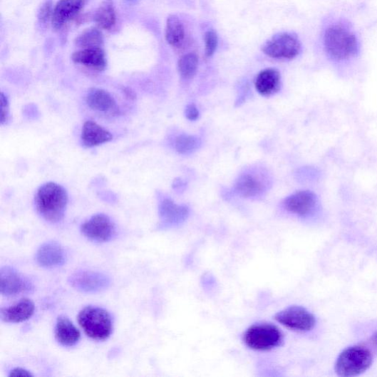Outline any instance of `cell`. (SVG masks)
<instances>
[{"label":"cell","instance_id":"cell-16","mask_svg":"<svg viewBox=\"0 0 377 377\" xmlns=\"http://www.w3.org/2000/svg\"><path fill=\"white\" fill-rule=\"evenodd\" d=\"M113 140L110 133L93 121H86L81 133L82 144L86 148H93Z\"/></svg>","mask_w":377,"mask_h":377},{"label":"cell","instance_id":"cell-7","mask_svg":"<svg viewBox=\"0 0 377 377\" xmlns=\"http://www.w3.org/2000/svg\"><path fill=\"white\" fill-rule=\"evenodd\" d=\"M275 319L287 329L300 332L311 331L316 324L314 314L306 308L296 305L281 310L276 314Z\"/></svg>","mask_w":377,"mask_h":377},{"label":"cell","instance_id":"cell-5","mask_svg":"<svg viewBox=\"0 0 377 377\" xmlns=\"http://www.w3.org/2000/svg\"><path fill=\"white\" fill-rule=\"evenodd\" d=\"M372 363V353L368 348L351 346L341 353L336 363V372L343 377L356 376L366 372Z\"/></svg>","mask_w":377,"mask_h":377},{"label":"cell","instance_id":"cell-29","mask_svg":"<svg viewBox=\"0 0 377 377\" xmlns=\"http://www.w3.org/2000/svg\"><path fill=\"white\" fill-rule=\"evenodd\" d=\"M0 102H1V125H4L9 120L10 109L9 99L4 93H1Z\"/></svg>","mask_w":377,"mask_h":377},{"label":"cell","instance_id":"cell-26","mask_svg":"<svg viewBox=\"0 0 377 377\" xmlns=\"http://www.w3.org/2000/svg\"><path fill=\"white\" fill-rule=\"evenodd\" d=\"M201 140L197 138L190 135H180L177 138L175 142V147L177 151L182 154H190L201 146Z\"/></svg>","mask_w":377,"mask_h":377},{"label":"cell","instance_id":"cell-28","mask_svg":"<svg viewBox=\"0 0 377 377\" xmlns=\"http://www.w3.org/2000/svg\"><path fill=\"white\" fill-rule=\"evenodd\" d=\"M52 6L51 0L46 1L41 6L38 16L41 24H46L49 19L51 20L53 11Z\"/></svg>","mask_w":377,"mask_h":377},{"label":"cell","instance_id":"cell-1","mask_svg":"<svg viewBox=\"0 0 377 377\" xmlns=\"http://www.w3.org/2000/svg\"><path fill=\"white\" fill-rule=\"evenodd\" d=\"M39 215L50 223H58L64 217L68 204V195L61 185L49 182L42 185L35 197Z\"/></svg>","mask_w":377,"mask_h":377},{"label":"cell","instance_id":"cell-3","mask_svg":"<svg viewBox=\"0 0 377 377\" xmlns=\"http://www.w3.org/2000/svg\"><path fill=\"white\" fill-rule=\"evenodd\" d=\"M78 320L85 334L92 339L104 341L112 334V317L103 308L86 306L79 313Z\"/></svg>","mask_w":377,"mask_h":377},{"label":"cell","instance_id":"cell-17","mask_svg":"<svg viewBox=\"0 0 377 377\" xmlns=\"http://www.w3.org/2000/svg\"><path fill=\"white\" fill-rule=\"evenodd\" d=\"M86 103L91 109L101 113H115L118 105L115 98L101 88H91L86 96Z\"/></svg>","mask_w":377,"mask_h":377},{"label":"cell","instance_id":"cell-20","mask_svg":"<svg viewBox=\"0 0 377 377\" xmlns=\"http://www.w3.org/2000/svg\"><path fill=\"white\" fill-rule=\"evenodd\" d=\"M160 216L165 226L178 225L185 221L189 214L186 207L179 206L171 200L165 199L160 206Z\"/></svg>","mask_w":377,"mask_h":377},{"label":"cell","instance_id":"cell-25","mask_svg":"<svg viewBox=\"0 0 377 377\" xmlns=\"http://www.w3.org/2000/svg\"><path fill=\"white\" fill-rule=\"evenodd\" d=\"M198 68V57L195 53L182 56L178 62V70L180 76L185 79L195 76Z\"/></svg>","mask_w":377,"mask_h":377},{"label":"cell","instance_id":"cell-8","mask_svg":"<svg viewBox=\"0 0 377 377\" xmlns=\"http://www.w3.org/2000/svg\"><path fill=\"white\" fill-rule=\"evenodd\" d=\"M69 283L77 291L91 294L107 289L110 281L108 277L100 272L80 271L71 276Z\"/></svg>","mask_w":377,"mask_h":377},{"label":"cell","instance_id":"cell-19","mask_svg":"<svg viewBox=\"0 0 377 377\" xmlns=\"http://www.w3.org/2000/svg\"><path fill=\"white\" fill-rule=\"evenodd\" d=\"M281 76L278 71L272 68L262 71L257 76L255 86L263 96H270L279 91Z\"/></svg>","mask_w":377,"mask_h":377},{"label":"cell","instance_id":"cell-15","mask_svg":"<svg viewBox=\"0 0 377 377\" xmlns=\"http://www.w3.org/2000/svg\"><path fill=\"white\" fill-rule=\"evenodd\" d=\"M34 311V303L31 299H24L12 306L2 308L0 315L4 321L16 324L30 319Z\"/></svg>","mask_w":377,"mask_h":377},{"label":"cell","instance_id":"cell-22","mask_svg":"<svg viewBox=\"0 0 377 377\" xmlns=\"http://www.w3.org/2000/svg\"><path fill=\"white\" fill-rule=\"evenodd\" d=\"M100 29L112 30L116 25L117 16L113 0H105L99 6L94 16Z\"/></svg>","mask_w":377,"mask_h":377},{"label":"cell","instance_id":"cell-4","mask_svg":"<svg viewBox=\"0 0 377 377\" xmlns=\"http://www.w3.org/2000/svg\"><path fill=\"white\" fill-rule=\"evenodd\" d=\"M284 336L280 329L275 325L261 322L247 329L243 336V341L251 349L258 351H267L282 345Z\"/></svg>","mask_w":377,"mask_h":377},{"label":"cell","instance_id":"cell-9","mask_svg":"<svg viewBox=\"0 0 377 377\" xmlns=\"http://www.w3.org/2000/svg\"><path fill=\"white\" fill-rule=\"evenodd\" d=\"M81 232L88 239L103 242L112 239L115 227L109 217L98 214L85 222L81 226Z\"/></svg>","mask_w":377,"mask_h":377},{"label":"cell","instance_id":"cell-23","mask_svg":"<svg viewBox=\"0 0 377 377\" xmlns=\"http://www.w3.org/2000/svg\"><path fill=\"white\" fill-rule=\"evenodd\" d=\"M235 189L237 192L242 197H254L262 192L264 185L255 176L247 174L239 177Z\"/></svg>","mask_w":377,"mask_h":377},{"label":"cell","instance_id":"cell-30","mask_svg":"<svg viewBox=\"0 0 377 377\" xmlns=\"http://www.w3.org/2000/svg\"><path fill=\"white\" fill-rule=\"evenodd\" d=\"M185 115L188 120L191 121L196 120L199 117V112L195 105L191 104L187 105Z\"/></svg>","mask_w":377,"mask_h":377},{"label":"cell","instance_id":"cell-6","mask_svg":"<svg viewBox=\"0 0 377 377\" xmlns=\"http://www.w3.org/2000/svg\"><path fill=\"white\" fill-rule=\"evenodd\" d=\"M262 52L276 59H293L301 51V43L299 37L292 33H279L266 41Z\"/></svg>","mask_w":377,"mask_h":377},{"label":"cell","instance_id":"cell-2","mask_svg":"<svg viewBox=\"0 0 377 377\" xmlns=\"http://www.w3.org/2000/svg\"><path fill=\"white\" fill-rule=\"evenodd\" d=\"M324 44L329 56L336 61L350 59L359 51L356 35L341 24H332L326 29Z\"/></svg>","mask_w":377,"mask_h":377},{"label":"cell","instance_id":"cell-27","mask_svg":"<svg viewBox=\"0 0 377 377\" xmlns=\"http://www.w3.org/2000/svg\"><path fill=\"white\" fill-rule=\"evenodd\" d=\"M205 54L207 57H211L217 51L218 46V36L213 30H210L205 35Z\"/></svg>","mask_w":377,"mask_h":377},{"label":"cell","instance_id":"cell-14","mask_svg":"<svg viewBox=\"0 0 377 377\" xmlns=\"http://www.w3.org/2000/svg\"><path fill=\"white\" fill-rule=\"evenodd\" d=\"M72 60L98 72L104 71L107 66L106 56L102 48H82L73 53Z\"/></svg>","mask_w":377,"mask_h":377},{"label":"cell","instance_id":"cell-32","mask_svg":"<svg viewBox=\"0 0 377 377\" xmlns=\"http://www.w3.org/2000/svg\"><path fill=\"white\" fill-rule=\"evenodd\" d=\"M371 341L373 344L377 347V331L376 334L372 336Z\"/></svg>","mask_w":377,"mask_h":377},{"label":"cell","instance_id":"cell-24","mask_svg":"<svg viewBox=\"0 0 377 377\" xmlns=\"http://www.w3.org/2000/svg\"><path fill=\"white\" fill-rule=\"evenodd\" d=\"M103 36L99 28H91L85 30L76 39V44L82 48H102Z\"/></svg>","mask_w":377,"mask_h":377},{"label":"cell","instance_id":"cell-12","mask_svg":"<svg viewBox=\"0 0 377 377\" xmlns=\"http://www.w3.org/2000/svg\"><path fill=\"white\" fill-rule=\"evenodd\" d=\"M37 263L43 268L53 269L59 267L66 261V254L57 242L43 243L36 252Z\"/></svg>","mask_w":377,"mask_h":377},{"label":"cell","instance_id":"cell-31","mask_svg":"<svg viewBox=\"0 0 377 377\" xmlns=\"http://www.w3.org/2000/svg\"><path fill=\"white\" fill-rule=\"evenodd\" d=\"M10 377H31L33 375L28 370L22 368H15L10 371Z\"/></svg>","mask_w":377,"mask_h":377},{"label":"cell","instance_id":"cell-11","mask_svg":"<svg viewBox=\"0 0 377 377\" xmlns=\"http://www.w3.org/2000/svg\"><path fill=\"white\" fill-rule=\"evenodd\" d=\"M29 290V282L15 269L4 267L0 271V291L4 296H16Z\"/></svg>","mask_w":377,"mask_h":377},{"label":"cell","instance_id":"cell-10","mask_svg":"<svg viewBox=\"0 0 377 377\" xmlns=\"http://www.w3.org/2000/svg\"><path fill=\"white\" fill-rule=\"evenodd\" d=\"M85 0H59L53 8L51 24L59 31L69 24L81 11Z\"/></svg>","mask_w":377,"mask_h":377},{"label":"cell","instance_id":"cell-21","mask_svg":"<svg viewBox=\"0 0 377 377\" xmlns=\"http://www.w3.org/2000/svg\"><path fill=\"white\" fill-rule=\"evenodd\" d=\"M165 38L170 46L175 48L182 46L185 38V31L179 16L170 15L167 19Z\"/></svg>","mask_w":377,"mask_h":377},{"label":"cell","instance_id":"cell-18","mask_svg":"<svg viewBox=\"0 0 377 377\" xmlns=\"http://www.w3.org/2000/svg\"><path fill=\"white\" fill-rule=\"evenodd\" d=\"M55 336L61 345L72 347L80 341L81 332L68 318L60 316L56 322Z\"/></svg>","mask_w":377,"mask_h":377},{"label":"cell","instance_id":"cell-13","mask_svg":"<svg viewBox=\"0 0 377 377\" xmlns=\"http://www.w3.org/2000/svg\"><path fill=\"white\" fill-rule=\"evenodd\" d=\"M316 196L310 191H300L288 197L284 208L291 213L304 217L313 212L316 205Z\"/></svg>","mask_w":377,"mask_h":377}]
</instances>
